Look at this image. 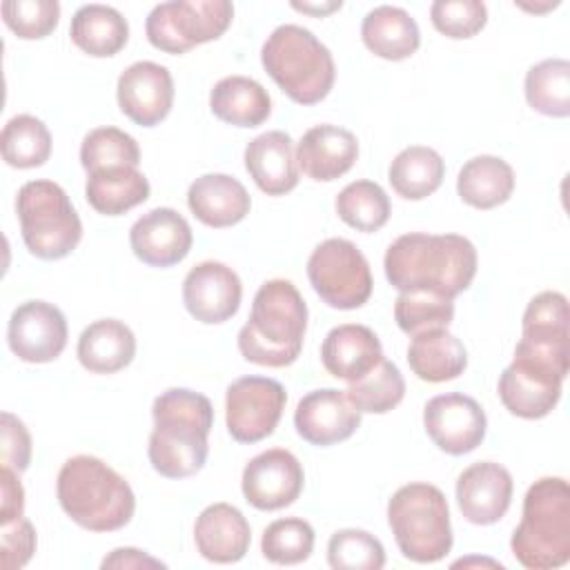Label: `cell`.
<instances>
[{"label": "cell", "mask_w": 570, "mask_h": 570, "mask_svg": "<svg viewBox=\"0 0 570 570\" xmlns=\"http://www.w3.org/2000/svg\"><path fill=\"white\" fill-rule=\"evenodd\" d=\"M383 267L399 292L421 289L454 298L474 281L476 247L461 234L410 232L387 247Z\"/></svg>", "instance_id": "cell-1"}, {"label": "cell", "mask_w": 570, "mask_h": 570, "mask_svg": "<svg viewBox=\"0 0 570 570\" xmlns=\"http://www.w3.org/2000/svg\"><path fill=\"white\" fill-rule=\"evenodd\" d=\"M154 430L149 434V463L165 479H185L203 470L214 407L200 392L171 387L154 399Z\"/></svg>", "instance_id": "cell-2"}, {"label": "cell", "mask_w": 570, "mask_h": 570, "mask_svg": "<svg viewBox=\"0 0 570 570\" xmlns=\"http://www.w3.org/2000/svg\"><path fill=\"white\" fill-rule=\"evenodd\" d=\"M307 305L287 278L265 281L254 294L247 323L238 332L245 361L265 367L292 365L303 347Z\"/></svg>", "instance_id": "cell-3"}, {"label": "cell", "mask_w": 570, "mask_h": 570, "mask_svg": "<svg viewBox=\"0 0 570 570\" xmlns=\"http://www.w3.org/2000/svg\"><path fill=\"white\" fill-rule=\"evenodd\" d=\"M56 492L65 514L89 532L120 530L136 510V497L125 476L91 454H76L62 463Z\"/></svg>", "instance_id": "cell-4"}, {"label": "cell", "mask_w": 570, "mask_h": 570, "mask_svg": "<svg viewBox=\"0 0 570 570\" xmlns=\"http://www.w3.org/2000/svg\"><path fill=\"white\" fill-rule=\"evenodd\" d=\"M510 548L528 570H554L570 561V488L563 476H541L528 488Z\"/></svg>", "instance_id": "cell-5"}, {"label": "cell", "mask_w": 570, "mask_h": 570, "mask_svg": "<svg viewBox=\"0 0 570 570\" xmlns=\"http://www.w3.org/2000/svg\"><path fill=\"white\" fill-rule=\"evenodd\" d=\"M261 62L298 105H316L334 87L336 67L330 49L301 24L276 27L263 42Z\"/></svg>", "instance_id": "cell-6"}, {"label": "cell", "mask_w": 570, "mask_h": 570, "mask_svg": "<svg viewBox=\"0 0 570 570\" xmlns=\"http://www.w3.org/2000/svg\"><path fill=\"white\" fill-rule=\"evenodd\" d=\"M387 523L401 554L410 561L434 563L452 550L448 499L432 483L401 485L387 503Z\"/></svg>", "instance_id": "cell-7"}, {"label": "cell", "mask_w": 570, "mask_h": 570, "mask_svg": "<svg viewBox=\"0 0 570 570\" xmlns=\"http://www.w3.org/2000/svg\"><path fill=\"white\" fill-rule=\"evenodd\" d=\"M16 212L22 240L36 258H65L82 238L80 216L67 191L53 180L24 183L18 189Z\"/></svg>", "instance_id": "cell-8"}, {"label": "cell", "mask_w": 570, "mask_h": 570, "mask_svg": "<svg viewBox=\"0 0 570 570\" xmlns=\"http://www.w3.org/2000/svg\"><path fill=\"white\" fill-rule=\"evenodd\" d=\"M232 18L234 4L229 0H171L149 11L145 33L151 47L178 56L220 38Z\"/></svg>", "instance_id": "cell-9"}, {"label": "cell", "mask_w": 570, "mask_h": 570, "mask_svg": "<svg viewBox=\"0 0 570 570\" xmlns=\"http://www.w3.org/2000/svg\"><path fill=\"white\" fill-rule=\"evenodd\" d=\"M314 292L334 309H356L372 296V272L363 252L347 238H327L307 258Z\"/></svg>", "instance_id": "cell-10"}, {"label": "cell", "mask_w": 570, "mask_h": 570, "mask_svg": "<svg viewBox=\"0 0 570 570\" xmlns=\"http://www.w3.org/2000/svg\"><path fill=\"white\" fill-rule=\"evenodd\" d=\"M285 387L267 376L236 379L225 394L227 432L238 443H258L267 439L285 410Z\"/></svg>", "instance_id": "cell-11"}, {"label": "cell", "mask_w": 570, "mask_h": 570, "mask_svg": "<svg viewBox=\"0 0 570 570\" xmlns=\"http://www.w3.org/2000/svg\"><path fill=\"white\" fill-rule=\"evenodd\" d=\"M423 425L439 450L461 456L481 445L485 439L488 419L483 407L472 396L448 392L432 396L425 403Z\"/></svg>", "instance_id": "cell-12"}, {"label": "cell", "mask_w": 570, "mask_h": 570, "mask_svg": "<svg viewBox=\"0 0 570 570\" xmlns=\"http://www.w3.org/2000/svg\"><path fill=\"white\" fill-rule=\"evenodd\" d=\"M305 472L301 461L283 448H272L243 468V497L256 510H281L292 505L303 490Z\"/></svg>", "instance_id": "cell-13"}, {"label": "cell", "mask_w": 570, "mask_h": 570, "mask_svg": "<svg viewBox=\"0 0 570 570\" xmlns=\"http://www.w3.org/2000/svg\"><path fill=\"white\" fill-rule=\"evenodd\" d=\"M7 341L24 363L56 361L67 345L65 314L53 303L27 301L11 312Z\"/></svg>", "instance_id": "cell-14"}, {"label": "cell", "mask_w": 570, "mask_h": 570, "mask_svg": "<svg viewBox=\"0 0 570 570\" xmlns=\"http://www.w3.org/2000/svg\"><path fill=\"white\" fill-rule=\"evenodd\" d=\"M240 298L243 285L238 274L218 261L198 263L183 281V303L205 325L229 321L238 312Z\"/></svg>", "instance_id": "cell-15"}, {"label": "cell", "mask_w": 570, "mask_h": 570, "mask_svg": "<svg viewBox=\"0 0 570 570\" xmlns=\"http://www.w3.org/2000/svg\"><path fill=\"white\" fill-rule=\"evenodd\" d=\"M563 379L566 376L550 367L514 356L501 372L497 390L510 414L521 419H543L559 403Z\"/></svg>", "instance_id": "cell-16"}, {"label": "cell", "mask_w": 570, "mask_h": 570, "mask_svg": "<svg viewBox=\"0 0 570 570\" xmlns=\"http://www.w3.org/2000/svg\"><path fill=\"white\" fill-rule=\"evenodd\" d=\"M120 111L140 127H154L167 118L174 105V80L167 67L138 60L129 65L116 85Z\"/></svg>", "instance_id": "cell-17"}, {"label": "cell", "mask_w": 570, "mask_h": 570, "mask_svg": "<svg viewBox=\"0 0 570 570\" xmlns=\"http://www.w3.org/2000/svg\"><path fill=\"white\" fill-rule=\"evenodd\" d=\"M194 243L191 227L183 214L171 207H156L142 214L129 229V245L138 261L151 267H171L180 263Z\"/></svg>", "instance_id": "cell-18"}, {"label": "cell", "mask_w": 570, "mask_h": 570, "mask_svg": "<svg viewBox=\"0 0 570 570\" xmlns=\"http://www.w3.org/2000/svg\"><path fill=\"white\" fill-rule=\"evenodd\" d=\"M512 474L494 461H479L465 468L456 479V503L474 525H490L505 517L512 501Z\"/></svg>", "instance_id": "cell-19"}, {"label": "cell", "mask_w": 570, "mask_h": 570, "mask_svg": "<svg viewBox=\"0 0 570 570\" xmlns=\"http://www.w3.org/2000/svg\"><path fill=\"white\" fill-rule=\"evenodd\" d=\"M361 425V412L350 403L345 390L323 387L307 392L294 412V428L312 445H332L350 439Z\"/></svg>", "instance_id": "cell-20"}, {"label": "cell", "mask_w": 570, "mask_h": 570, "mask_svg": "<svg viewBox=\"0 0 570 570\" xmlns=\"http://www.w3.org/2000/svg\"><path fill=\"white\" fill-rule=\"evenodd\" d=\"M358 158L356 136L338 125H316L303 134L296 163L312 180L330 183L347 174Z\"/></svg>", "instance_id": "cell-21"}, {"label": "cell", "mask_w": 570, "mask_h": 570, "mask_svg": "<svg viewBox=\"0 0 570 570\" xmlns=\"http://www.w3.org/2000/svg\"><path fill=\"white\" fill-rule=\"evenodd\" d=\"M321 361L334 379L354 383L383 361V347L367 325L343 323L327 332L321 345Z\"/></svg>", "instance_id": "cell-22"}, {"label": "cell", "mask_w": 570, "mask_h": 570, "mask_svg": "<svg viewBox=\"0 0 570 570\" xmlns=\"http://www.w3.org/2000/svg\"><path fill=\"white\" fill-rule=\"evenodd\" d=\"M196 550L214 563L240 561L252 541V528L243 512L229 503L207 505L194 523Z\"/></svg>", "instance_id": "cell-23"}, {"label": "cell", "mask_w": 570, "mask_h": 570, "mask_svg": "<svg viewBox=\"0 0 570 570\" xmlns=\"http://www.w3.org/2000/svg\"><path fill=\"white\" fill-rule=\"evenodd\" d=\"M243 160L252 180L267 196H283L298 185L294 140L281 129L265 131L249 140Z\"/></svg>", "instance_id": "cell-24"}, {"label": "cell", "mask_w": 570, "mask_h": 570, "mask_svg": "<svg viewBox=\"0 0 570 570\" xmlns=\"http://www.w3.org/2000/svg\"><path fill=\"white\" fill-rule=\"evenodd\" d=\"M191 214L207 227H232L240 223L252 207V198L240 180L229 174H203L187 189Z\"/></svg>", "instance_id": "cell-25"}, {"label": "cell", "mask_w": 570, "mask_h": 570, "mask_svg": "<svg viewBox=\"0 0 570 570\" xmlns=\"http://www.w3.org/2000/svg\"><path fill=\"white\" fill-rule=\"evenodd\" d=\"M78 361L94 374H114L136 356V336L118 318H100L87 325L76 345Z\"/></svg>", "instance_id": "cell-26"}, {"label": "cell", "mask_w": 570, "mask_h": 570, "mask_svg": "<svg viewBox=\"0 0 570 570\" xmlns=\"http://www.w3.org/2000/svg\"><path fill=\"white\" fill-rule=\"evenodd\" d=\"M363 45L383 60H405L421 45L416 20L401 7L379 4L361 22Z\"/></svg>", "instance_id": "cell-27"}, {"label": "cell", "mask_w": 570, "mask_h": 570, "mask_svg": "<svg viewBox=\"0 0 570 570\" xmlns=\"http://www.w3.org/2000/svg\"><path fill=\"white\" fill-rule=\"evenodd\" d=\"M407 363L421 381L443 383L463 374L468 367V352L448 327H434L412 336Z\"/></svg>", "instance_id": "cell-28"}, {"label": "cell", "mask_w": 570, "mask_h": 570, "mask_svg": "<svg viewBox=\"0 0 570 570\" xmlns=\"http://www.w3.org/2000/svg\"><path fill=\"white\" fill-rule=\"evenodd\" d=\"M212 114L236 127H258L272 114L267 89L247 76L220 78L209 94Z\"/></svg>", "instance_id": "cell-29"}, {"label": "cell", "mask_w": 570, "mask_h": 570, "mask_svg": "<svg viewBox=\"0 0 570 570\" xmlns=\"http://www.w3.org/2000/svg\"><path fill=\"white\" fill-rule=\"evenodd\" d=\"M87 203L105 216H120L149 198V180L138 167H107L87 174Z\"/></svg>", "instance_id": "cell-30"}, {"label": "cell", "mask_w": 570, "mask_h": 570, "mask_svg": "<svg viewBox=\"0 0 570 570\" xmlns=\"http://www.w3.org/2000/svg\"><path fill=\"white\" fill-rule=\"evenodd\" d=\"M514 189L512 167L490 154L470 158L456 176V194L461 200L476 209H492L503 205Z\"/></svg>", "instance_id": "cell-31"}, {"label": "cell", "mask_w": 570, "mask_h": 570, "mask_svg": "<svg viewBox=\"0 0 570 570\" xmlns=\"http://www.w3.org/2000/svg\"><path fill=\"white\" fill-rule=\"evenodd\" d=\"M69 36L80 51L94 58H109L127 45L129 24L114 7L82 4L71 18Z\"/></svg>", "instance_id": "cell-32"}, {"label": "cell", "mask_w": 570, "mask_h": 570, "mask_svg": "<svg viewBox=\"0 0 570 570\" xmlns=\"http://www.w3.org/2000/svg\"><path fill=\"white\" fill-rule=\"evenodd\" d=\"M443 176L445 163L441 154L423 145L401 149L387 169L392 189L407 200H421L434 194L441 187Z\"/></svg>", "instance_id": "cell-33"}, {"label": "cell", "mask_w": 570, "mask_h": 570, "mask_svg": "<svg viewBox=\"0 0 570 570\" xmlns=\"http://www.w3.org/2000/svg\"><path fill=\"white\" fill-rule=\"evenodd\" d=\"M528 105L552 118L570 114V62L563 58H548L532 65L525 73Z\"/></svg>", "instance_id": "cell-34"}, {"label": "cell", "mask_w": 570, "mask_h": 570, "mask_svg": "<svg viewBox=\"0 0 570 570\" xmlns=\"http://www.w3.org/2000/svg\"><path fill=\"white\" fill-rule=\"evenodd\" d=\"M0 147L7 165L16 169L40 167L51 156V134L40 118L18 114L2 127Z\"/></svg>", "instance_id": "cell-35"}, {"label": "cell", "mask_w": 570, "mask_h": 570, "mask_svg": "<svg viewBox=\"0 0 570 570\" xmlns=\"http://www.w3.org/2000/svg\"><path fill=\"white\" fill-rule=\"evenodd\" d=\"M390 198L374 180H354L336 196L338 218L356 232H376L390 218Z\"/></svg>", "instance_id": "cell-36"}, {"label": "cell", "mask_w": 570, "mask_h": 570, "mask_svg": "<svg viewBox=\"0 0 570 570\" xmlns=\"http://www.w3.org/2000/svg\"><path fill=\"white\" fill-rule=\"evenodd\" d=\"M345 396L363 414H385L394 410L405 396V381L392 361H381L363 379L347 385Z\"/></svg>", "instance_id": "cell-37"}, {"label": "cell", "mask_w": 570, "mask_h": 570, "mask_svg": "<svg viewBox=\"0 0 570 570\" xmlns=\"http://www.w3.org/2000/svg\"><path fill=\"white\" fill-rule=\"evenodd\" d=\"M138 142L118 127H96L82 138L80 165L87 174L107 167H138Z\"/></svg>", "instance_id": "cell-38"}, {"label": "cell", "mask_w": 570, "mask_h": 570, "mask_svg": "<svg viewBox=\"0 0 570 570\" xmlns=\"http://www.w3.org/2000/svg\"><path fill=\"white\" fill-rule=\"evenodd\" d=\"M454 318V298L434 292L407 289L399 292L394 303V321L405 334H419L434 327H448Z\"/></svg>", "instance_id": "cell-39"}, {"label": "cell", "mask_w": 570, "mask_h": 570, "mask_svg": "<svg viewBox=\"0 0 570 570\" xmlns=\"http://www.w3.org/2000/svg\"><path fill=\"white\" fill-rule=\"evenodd\" d=\"M263 557L278 566H296L309 559L314 550V528L301 517L272 521L261 539Z\"/></svg>", "instance_id": "cell-40"}, {"label": "cell", "mask_w": 570, "mask_h": 570, "mask_svg": "<svg viewBox=\"0 0 570 570\" xmlns=\"http://www.w3.org/2000/svg\"><path fill=\"white\" fill-rule=\"evenodd\" d=\"M327 563L334 570H381L385 566V550L374 534L345 528L330 537Z\"/></svg>", "instance_id": "cell-41"}, {"label": "cell", "mask_w": 570, "mask_h": 570, "mask_svg": "<svg viewBox=\"0 0 570 570\" xmlns=\"http://www.w3.org/2000/svg\"><path fill=\"white\" fill-rule=\"evenodd\" d=\"M0 11L4 24L22 40L47 38L60 20L58 0H4Z\"/></svg>", "instance_id": "cell-42"}, {"label": "cell", "mask_w": 570, "mask_h": 570, "mask_svg": "<svg viewBox=\"0 0 570 570\" xmlns=\"http://www.w3.org/2000/svg\"><path fill=\"white\" fill-rule=\"evenodd\" d=\"M521 336L570 341L568 298L561 292H541V294H537L523 312Z\"/></svg>", "instance_id": "cell-43"}, {"label": "cell", "mask_w": 570, "mask_h": 570, "mask_svg": "<svg viewBox=\"0 0 570 570\" xmlns=\"http://www.w3.org/2000/svg\"><path fill=\"white\" fill-rule=\"evenodd\" d=\"M430 20L443 36L463 40L485 27L488 9L481 0H436L430 7Z\"/></svg>", "instance_id": "cell-44"}, {"label": "cell", "mask_w": 570, "mask_h": 570, "mask_svg": "<svg viewBox=\"0 0 570 570\" xmlns=\"http://www.w3.org/2000/svg\"><path fill=\"white\" fill-rule=\"evenodd\" d=\"M0 552L4 570H16L29 563L36 552V530L29 519L20 517L0 525Z\"/></svg>", "instance_id": "cell-45"}, {"label": "cell", "mask_w": 570, "mask_h": 570, "mask_svg": "<svg viewBox=\"0 0 570 570\" xmlns=\"http://www.w3.org/2000/svg\"><path fill=\"white\" fill-rule=\"evenodd\" d=\"M0 432H2V465L16 470L18 474L24 472L31 463V436L24 423L11 414L2 412L0 416Z\"/></svg>", "instance_id": "cell-46"}, {"label": "cell", "mask_w": 570, "mask_h": 570, "mask_svg": "<svg viewBox=\"0 0 570 570\" xmlns=\"http://www.w3.org/2000/svg\"><path fill=\"white\" fill-rule=\"evenodd\" d=\"M0 525L9 523L13 519H20L24 512V490L18 479V472L2 465L0 472Z\"/></svg>", "instance_id": "cell-47"}, {"label": "cell", "mask_w": 570, "mask_h": 570, "mask_svg": "<svg viewBox=\"0 0 570 570\" xmlns=\"http://www.w3.org/2000/svg\"><path fill=\"white\" fill-rule=\"evenodd\" d=\"M105 570L107 568H165L163 561L149 557L147 552L142 550H136V548H116L109 557L102 559L100 563Z\"/></svg>", "instance_id": "cell-48"}, {"label": "cell", "mask_w": 570, "mask_h": 570, "mask_svg": "<svg viewBox=\"0 0 570 570\" xmlns=\"http://www.w3.org/2000/svg\"><path fill=\"white\" fill-rule=\"evenodd\" d=\"M341 0L338 2H325V4H312V2H292V7L294 9H298V11H305V13H316V16H325V13H330V11H334V9H341Z\"/></svg>", "instance_id": "cell-49"}]
</instances>
